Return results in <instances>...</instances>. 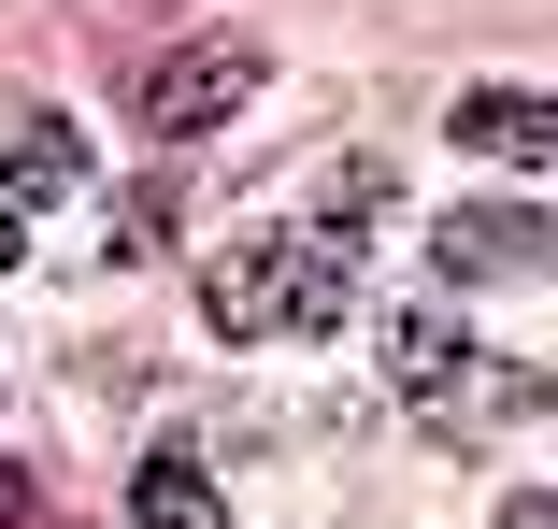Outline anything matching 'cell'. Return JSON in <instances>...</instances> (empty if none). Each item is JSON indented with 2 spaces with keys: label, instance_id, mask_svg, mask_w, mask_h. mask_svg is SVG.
Here are the masks:
<instances>
[{
  "label": "cell",
  "instance_id": "10",
  "mask_svg": "<svg viewBox=\"0 0 558 529\" xmlns=\"http://www.w3.org/2000/svg\"><path fill=\"white\" fill-rule=\"evenodd\" d=\"M0 272H15V200H0Z\"/></svg>",
  "mask_w": 558,
  "mask_h": 529
},
{
  "label": "cell",
  "instance_id": "9",
  "mask_svg": "<svg viewBox=\"0 0 558 529\" xmlns=\"http://www.w3.org/2000/svg\"><path fill=\"white\" fill-rule=\"evenodd\" d=\"M487 529H558V501H544V487H530V501H501V515H487Z\"/></svg>",
  "mask_w": 558,
  "mask_h": 529
},
{
  "label": "cell",
  "instance_id": "6",
  "mask_svg": "<svg viewBox=\"0 0 558 529\" xmlns=\"http://www.w3.org/2000/svg\"><path fill=\"white\" fill-rule=\"evenodd\" d=\"M144 529H230V501H215V472H201V444H158L144 458V501H130Z\"/></svg>",
  "mask_w": 558,
  "mask_h": 529
},
{
  "label": "cell",
  "instance_id": "1",
  "mask_svg": "<svg viewBox=\"0 0 558 529\" xmlns=\"http://www.w3.org/2000/svg\"><path fill=\"white\" fill-rule=\"evenodd\" d=\"M387 372H401V401L429 415L444 444H515V430H544V415H558V372H544V358L473 344L459 315H429V300L387 330Z\"/></svg>",
  "mask_w": 558,
  "mask_h": 529
},
{
  "label": "cell",
  "instance_id": "5",
  "mask_svg": "<svg viewBox=\"0 0 558 529\" xmlns=\"http://www.w3.org/2000/svg\"><path fill=\"white\" fill-rule=\"evenodd\" d=\"M444 130H459L473 158H558V100H544V86H473Z\"/></svg>",
  "mask_w": 558,
  "mask_h": 529
},
{
  "label": "cell",
  "instance_id": "7",
  "mask_svg": "<svg viewBox=\"0 0 558 529\" xmlns=\"http://www.w3.org/2000/svg\"><path fill=\"white\" fill-rule=\"evenodd\" d=\"M72 172H86V144H72L58 115H29V130H15V158H0V200H58Z\"/></svg>",
  "mask_w": 558,
  "mask_h": 529
},
{
  "label": "cell",
  "instance_id": "3",
  "mask_svg": "<svg viewBox=\"0 0 558 529\" xmlns=\"http://www.w3.org/2000/svg\"><path fill=\"white\" fill-rule=\"evenodd\" d=\"M244 100H258V44L215 29V44H186V58L144 72V130H158V144H201V130H230Z\"/></svg>",
  "mask_w": 558,
  "mask_h": 529
},
{
  "label": "cell",
  "instance_id": "8",
  "mask_svg": "<svg viewBox=\"0 0 558 529\" xmlns=\"http://www.w3.org/2000/svg\"><path fill=\"white\" fill-rule=\"evenodd\" d=\"M0 529H44V487H29L15 458H0Z\"/></svg>",
  "mask_w": 558,
  "mask_h": 529
},
{
  "label": "cell",
  "instance_id": "2",
  "mask_svg": "<svg viewBox=\"0 0 558 529\" xmlns=\"http://www.w3.org/2000/svg\"><path fill=\"white\" fill-rule=\"evenodd\" d=\"M344 300H359V230H258L201 272V315L230 344H315Z\"/></svg>",
  "mask_w": 558,
  "mask_h": 529
},
{
  "label": "cell",
  "instance_id": "4",
  "mask_svg": "<svg viewBox=\"0 0 558 529\" xmlns=\"http://www.w3.org/2000/svg\"><path fill=\"white\" fill-rule=\"evenodd\" d=\"M558 230L530 216V200H459V216H429V272L444 286H501V272H544Z\"/></svg>",
  "mask_w": 558,
  "mask_h": 529
}]
</instances>
